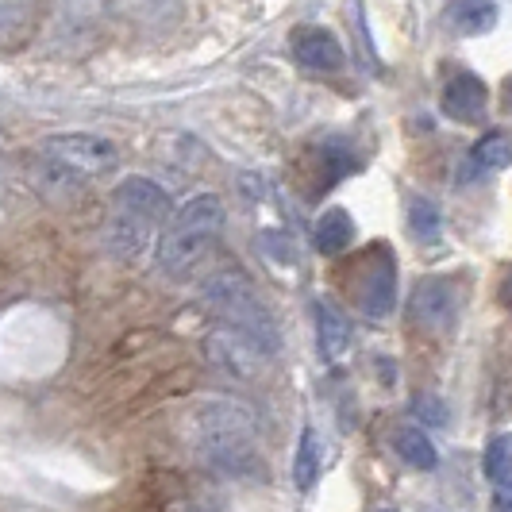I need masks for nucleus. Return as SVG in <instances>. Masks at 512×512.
Returning a JSON list of instances; mask_svg holds the SVG:
<instances>
[{
  "label": "nucleus",
  "instance_id": "nucleus-11",
  "mask_svg": "<svg viewBox=\"0 0 512 512\" xmlns=\"http://www.w3.org/2000/svg\"><path fill=\"white\" fill-rule=\"evenodd\" d=\"M316 332H320V351L324 359H343L347 347H351V320L343 316V308L332 301H320L316 305Z\"/></svg>",
  "mask_w": 512,
  "mask_h": 512
},
{
  "label": "nucleus",
  "instance_id": "nucleus-12",
  "mask_svg": "<svg viewBox=\"0 0 512 512\" xmlns=\"http://www.w3.org/2000/svg\"><path fill=\"white\" fill-rule=\"evenodd\" d=\"M355 243V220L347 208H328L316 224V251L320 255H339Z\"/></svg>",
  "mask_w": 512,
  "mask_h": 512
},
{
  "label": "nucleus",
  "instance_id": "nucleus-7",
  "mask_svg": "<svg viewBox=\"0 0 512 512\" xmlns=\"http://www.w3.org/2000/svg\"><path fill=\"white\" fill-rule=\"evenodd\" d=\"M293 54H297V62H301L305 70H320V74H335V70H343V62H347L343 43L335 39L332 31H324V27H305V31L293 39Z\"/></svg>",
  "mask_w": 512,
  "mask_h": 512
},
{
  "label": "nucleus",
  "instance_id": "nucleus-6",
  "mask_svg": "<svg viewBox=\"0 0 512 512\" xmlns=\"http://www.w3.org/2000/svg\"><path fill=\"white\" fill-rule=\"evenodd\" d=\"M205 355L224 378H235V382H255V378H262L266 359H270L251 335L235 332L228 324H220V328L208 332Z\"/></svg>",
  "mask_w": 512,
  "mask_h": 512
},
{
  "label": "nucleus",
  "instance_id": "nucleus-13",
  "mask_svg": "<svg viewBox=\"0 0 512 512\" xmlns=\"http://www.w3.org/2000/svg\"><path fill=\"white\" fill-rule=\"evenodd\" d=\"M447 20L455 24V31L462 35H482L489 27L497 24V4L493 0H455Z\"/></svg>",
  "mask_w": 512,
  "mask_h": 512
},
{
  "label": "nucleus",
  "instance_id": "nucleus-4",
  "mask_svg": "<svg viewBox=\"0 0 512 512\" xmlns=\"http://www.w3.org/2000/svg\"><path fill=\"white\" fill-rule=\"evenodd\" d=\"M205 305L220 316V324H228L235 332L251 335L258 347L270 355L278 351V324L258 301V293L243 282L235 270H220L205 282Z\"/></svg>",
  "mask_w": 512,
  "mask_h": 512
},
{
  "label": "nucleus",
  "instance_id": "nucleus-2",
  "mask_svg": "<svg viewBox=\"0 0 512 512\" xmlns=\"http://www.w3.org/2000/svg\"><path fill=\"white\" fill-rule=\"evenodd\" d=\"M170 220H174L170 193L158 181L131 174L112 189V216L104 228V243L112 255L135 258L151 247Z\"/></svg>",
  "mask_w": 512,
  "mask_h": 512
},
{
  "label": "nucleus",
  "instance_id": "nucleus-16",
  "mask_svg": "<svg viewBox=\"0 0 512 512\" xmlns=\"http://www.w3.org/2000/svg\"><path fill=\"white\" fill-rule=\"evenodd\" d=\"M470 162L482 170V174H493V170H505L512 162V143L509 135H501V131H493L486 139H478L474 143V151H470Z\"/></svg>",
  "mask_w": 512,
  "mask_h": 512
},
{
  "label": "nucleus",
  "instance_id": "nucleus-8",
  "mask_svg": "<svg viewBox=\"0 0 512 512\" xmlns=\"http://www.w3.org/2000/svg\"><path fill=\"white\" fill-rule=\"evenodd\" d=\"M412 316L428 328H447L455 316V285L443 282V278L420 282L412 293Z\"/></svg>",
  "mask_w": 512,
  "mask_h": 512
},
{
  "label": "nucleus",
  "instance_id": "nucleus-18",
  "mask_svg": "<svg viewBox=\"0 0 512 512\" xmlns=\"http://www.w3.org/2000/svg\"><path fill=\"white\" fill-rule=\"evenodd\" d=\"M112 0H62V24L70 31H85L89 24H97L108 12Z\"/></svg>",
  "mask_w": 512,
  "mask_h": 512
},
{
  "label": "nucleus",
  "instance_id": "nucleus-10",
  "mask_svg": "<svg viewBox=\"0 0 512 512\" xmlns=\"http://www.w3.org/2000/svg\"><path fill=\"white\" fill-rule=\"evenodd\" d=\"M393 282H397V266L385 247L374 251V262H366V285H362V308L370 316H385L393 308Z\"/></svg>",
  "mask_w": 512,
  "mask_h": 512
},
{
  "label": "nucleus",
  "instance_id": "nucleus-17",
  "mask_svg": "<svg viewBox=\"0 0 512 512\" xmlns=\"http://www.w3.org/2000/svg\"><path fill=\"white\" fill-rule=\"evenodd\" d=\"M482 470L493 486L509 482L512 478V432H501V436L489 439L486 447V459H482Z\"/></svg>",
  "mask_w": 512,
  "mask_h": 512
},
{
  "label": "nucleus",
  "instance_id": "nucleus-15",
  "mask_svg": "<svg viewBox=\"0 0 512 512\" xmlns=\"http://www.w3.org/2000/svg\"><path fill=\"white\" fill-rule=\"evenodd\" d=\"M320 436H316V428H305L301 439H297V459H293V486L308 493V489L316 486V478H320Z\"/></svg>",
  "mask_w": 512,
  "mask_h": 512
},
{
  "label": "nucleus",
  "instance_id": "nucleus-5",
  "mask_svg": "<svg viewBox=\"0 0 512 512\" xmlns=\"http://www.w3.org/2000/svg\"><path fill=\"white\" fill-rule=\"evenodd\" d=\"M39 151H43V158L74 170L77 178L85 181L112 174L120 166V147L112 139H104V135H93V131H58V135H47Z\"/></svg>",
  "mask_w": 512,
  "mask_h": 512
},
{
  "label": "nucleus",
  "instance_id": "nucleus-21",
  "mask_svg": "<svg viewBox=\"0 0 512 512\" xmlns=\"http://www.w3.org/2000/svg\"><path fill=\"white\" fill-rule=\"evenodd\" d=\"M412 412H416V420H424L428 428H443L447 424V405L439 401V397H416V405H412Z\"/></svg>",
  "mask_w": 512,
  "mask_h": 512
},
{
  "label": "nucleus",
  "instance_id": "nucleus-3",
  "mask_svg": "<svg viewBox=\"0 0 512 512\" xmlns=\"http://www.w3.org/2000/svg\"><path fill=\"white\" fill-rule=\"evenodd\" d=\"M224 228V201L216 193H197L174 212L170 228L158 239V266L170 278H189L205 262L212 239Z\"/></svg>",
  "mask_w": 512,
  "mask_h": 512
},
{
  "label": "nucleus",
  "instance_id": "nucleus-22",
  "mask_svg": "<svg viewBox=\"0 0 512 512\" xmlns=\"http://www.w3.org/2000/svg\"><path fill=\"white\" fill-rule=\"evenodd\" d=\"M493 509L497 512H512V478L497 486V497H493Z\"/></svg>",
  "mask_w": 512,
  "mask_h": 512
},
{
  "label": "nucleus",
  "instance_id": "nucleus-9",
  "mask_svg": "<svg viewBox=\"0 0 512 512\" xmlns=\"http://www.w3.org/2000/svg\"><path fill=\"white\" fill-rule=\"evenodd\" d=\"M489 104V89L478 74H459L443 89V112L455 120H478Z\"/></svg>",
  "mask_w": 512,
  "mask_h": 512
},
{
  "label": "nucleus",
  "instance_id": "nucleus-14",
  "mask_svg": "<svg viewBox=\"0 0 512 512\" xmlns=\"http://www.w3.org/2000/svg\"><path fill=\"white\" fill-rule=\"evenodd\" d=\"M393 447H397V455L416 466V470H436L439 466V451L436 443L428 439V432H420V428H401L397 436H393Z\"/></svg>",
  "mask_w": 512,
  "mask_h": 512
},
{
  "label": "nucleus",
  "instance_id": "nucleus-20",
  "mask_svg": "<svg viewBox=\"0 0 512 512\" xmlns=\"http://www.w3.org/2000/svg\"><path fill=\"white\" fill-rule=\"evenodd\" d=\"M409 228L416 239H424V243H436L439 231H443V220H439V212L432 201H412V212H409Z\"/></svg>",
  "mask_w": 512,
  "mask_h": 512
},
{
  "label": "nucleus",
  "instance_id": "nucleus-19",
  "mask_svg": "<svg viewBox=\"0 0 512 512\" xmlns=\"http://www.w3.org/2000/svg\"><path fill=\"white\" fill-rule=\"evenodd\" d=\"M35 4H39V0H0V43L16 39V35L31 24Z\"/></svg>",
  "mask_w": 512,
  "mask_h": 512
},
{
  "label": "nucleus",
  "instance_id": "nucleus-23",
  "mask_svg": "<svg viewBox=\"0 0 512 512\" xmlns=\"http://www.w3.org/2000/svg\"><path fill=\"white\" fill-rule=\"evenodd\" d=\"M185 512H220V509H212V505H189Z\"/></svg>",
  "mask_w": 512,
  "mask_h": 512
},
{
  "label": "nucleus",
  "instance_id": "nucleus-1",
  "mask_svg": "<svg viewBox=\"0 0 512 512\" xmlns=\"http://www.w3.org/2000/svg\"><path fill=\"white\" fill-rule=\"evenodd\" d=\"M185 443L224 474H243L255 462L258 416L239 397H201L181 420Z\"/></svg>",
  "mask_w": 512,
  "mask_h": 512
}]
</instances>
